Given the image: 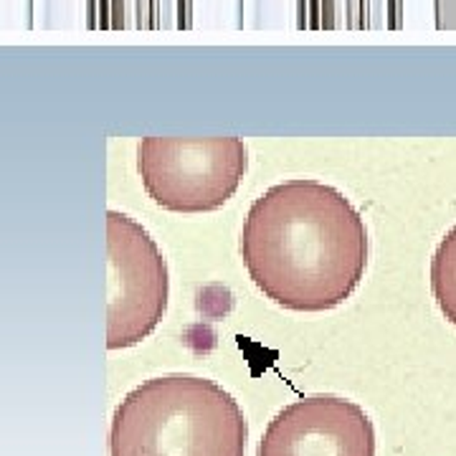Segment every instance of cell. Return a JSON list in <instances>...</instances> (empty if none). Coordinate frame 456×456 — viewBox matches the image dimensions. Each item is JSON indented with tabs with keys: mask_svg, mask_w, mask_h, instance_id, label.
<instances>
[{
	"mask_svg": "<svg viewBox=\"0 0 456 456\" xmlns=\"http://www.w3.org/2000/svg\"><path fill=\"white\" fill-rule=\"evenodd\" d=\"M239 248L256 289L289 312L345 305L370 254L362 213L342 191L312 178L264 191L246 213Z\"/></svg>",
	"mask_w": 456,
	"mask_h": 456,
	"instance_id": "obj_1",
	"label": "cell"
},
{
	"mask_svg": "<svg viewBox=\"0 0 456 456\" xmlns=\"http://www.w3.org/2000/svg\"><path fill=\"white\" fill-rule=\"evenodd\" d=\"M239 401L200 375H160L114 408L110 456H246Z\"/></svg>",
	"mask_w": 456,
	"mask_h": 456,
	"instance_id": "obj_2",
	"label": "cell"
},
{
	"mask_svg": "<svg viewBox=\"0 0 456 456\" xmlns=\"http://www.w3.org/2000/svg\"><path fill=\"white\" fill-rule=\"evenodd\" d=\"M248 170L241 137H145L137 173L145 193L173 213H211L236 196Z\"/></svg>",
	"mask_w": 456,
	"mask_h": 456,
	"instance_id": "obj_3",
	"label": "cell"
},
{
	"mask_svg": "<svg viewBox=\"0 0 456 456\" xmlns=\"http://www.w3.org/2000/svg\"><path fill=\"white\" fill-rule=\"evenodd\" d=\"M170 274L160 246L127 213L107 211V350L134 347L163 322Z\"/></svg>",
	"mask_w": 456,
	"mask_h": 456,
	"instance_id": "obj_4",
	"label": "cell"
},
{
	"mask_svg": "<svg viewBox=\"0 0 456 456\" xmlns=\"http://www.w3.org/2000/svg\"><path fill=\"white\" fill-rule=\"evenodd\" d=\"M256 456H375V426L355 401L307 395L266 424Z\"/></svg>",
	"mask_w": 456,
	"mask_h": 456,
	"instance_id": "obj_5",
	"label": "cell"
},
{
	"mask_svg": "<svg viewBox=\"0 0 456 456\" xmlns=\"http://www.w3.org/2000/svg\"><path fill=\"white\" fill-rule=\"evenodd\" d=\"M431 294L449 325L456 327V226L446 231L431 256Z\"/></svg>",
	"mask_w": 456,
	"mask_h": 456,
	"instance_id": "obj_6",
	"label": "cell"
}]
</instances>
